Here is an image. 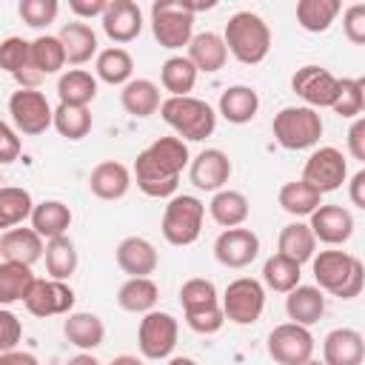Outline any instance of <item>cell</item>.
Returning <instances> with one entry per match:
<instances>
[{
	"mask_svg": "<svg viewBox=\"0 0 365 365\" xmlns=\"http://www.w3.org/2000/svg\"><path fill=\"white\" fill-rule=\"evenodd\" d=\"M163 123L185 143H200L214 134L217 111L200 97H165L160 106Z\"/></svg>",
	"mask_w": 365,
	"mask_h": 365,
	"instance_id": "cell-5",
	"label": "cell"
},
{
	"mask_svg": "<svg viewBox=\"0 0 365 365\" xmlns=\"http://www.w3.org/2000/svg\"><path fill=\"white\" fill-rule=\"evenodd\" d=\"M268 356L277 365H305L314 359V334L305 325L282 322L268 334Z\"/></svg>",
	"mask_w": 365,
	"mask_h": 365,
	"instance_id": "cell-13",
	"label": "cell"
},
{
	"mask_svg": "<svg viewBox=\"0 0 365 365\" xmlns=\"http://www.w3.org/2000/svg\"><path fill=\"white\" fill-rule=\"evenodd\" d=\"M305 365H325V362H319V359H308Z\"/></svg>",
	"mask_w": 365,
	"mask_h": 365,
	"instance_id": "cell-59",
	"label": "cell"
},
{
	"mask_svg": "<svg viewBox=\"0 0 365 365\" xmlns=\"http://www.w3.org/2000/svg\"><path fill=\"white\" fill-rule=\"evenodd\" d=\"M214 257L225 268H248L259 257V237L251 228H225L214 240Z\"/></svg>",
	"mask_w": 365,
	"mask_h": 365,
	"instance_id": "cell-15",
	"label": "cell"
},
{
	"mask_svg": "<svg viewBox=\"0 0 365 365\" xmlns=\"http://www.w3.org/2000/svg\"><path fill=\"white\" fill-rule=\"evenodd\" d=\"M339 11H342L339 0H299L297 3V23L308 34H322L334 26Z\"/></svg>",
	"mask_w": 365,
	"mask_h": 365,
	"instance_id": "cell-40",
	"label": "cell"
},
{
	"mask_svg": "<svg viewBox=\"0 0 365 365\" xmlns=\"http://www.w3.org/2000/svg\"><path fill=\"white\" fill-rule=\"evenodd\" d=\"M108 9V0H68V11L77 20H91V17H103Z\"/></svg>",
	"mask_w": 365,
	"mask_h": 365,
	"instance_id": "cell-51",
	"label": "cell"
},
{
	"mask_svg": "<svg viewBox=\"0 0 365 365\" xmlns=\"http://www.w3.org/2000/svg\"><path fill=\"white\" fill-rule=\"evenodd\" d=\"M308 225H311L317 242H325L331 248L345 245L351 240V234H354V217L342 205H319L308 217Z\"/></svg>",
	"mask_w": 365,
	"mask_h": 365,
	"instance_id": "cell-19",
	"label": "cell"
},
{
	"mask_svg": "<svg viewBox=\"0 0 365 365\" xmlns=\"http://www.w3.org/2000/svg\"><path fill=\"white\" fill-rule=\"evenodd\" d=\"M356 83H359V94H362V114H365V74H362V77H356Z\"/></svg>",
	"mask_w": 365,
	"mask_h": 365,
	"instance_id": "cell-58",
	"label": "cell"
},
{
	"mask_svg": "<svg viewBox=\"0 0 365 365\" xmlns=\"http://www.w3.org/2000/svg\"><path fill=\"white\" fill-rule=\"evenodd\" d=\"M57 97L66 106L88 108V103L97 97V77L86 68H68L57 77Z\"/></svg>",
	"mask_w": 365,
	"mask_h": 365,
	"instance_id": "cell-36",
	"label": "cell"
},
{
	"mask_svg": "<svg viewBox=\"0 0 365 365\" xmlns=\"http://www.w3.org/2000/svg\"><path fill=\"white\" fill-rule=\"evenodd\" d=\"M157 299H160V288L151 277H128L117 291V305L128 314H151L157 311L154 308Z\"/></svg>",
	"mask_w": 365,
	"mask_h": 365,
	"instance_id": "cell-33",
	"label": "cell"
},
{
	"mask_svg": "<svg viewBox=\"0 0 365 365\" xmlns=\"http://www.w3.org/2000/svg\"><path fill=\"white\" fill-rule=\"evenodd\" d=\"M285 314L291 322L311 328L325 314V291L319 285H297L291 294H285Z\"/></svg>",
	"mask_w": 365,
	"mask_h": 365,
	"instance_id": "cell-25",
	"label": "cell"
},
{
	"mask_svg": "<svg viewBox=\"0 0 365 365\" xmlns=\"http://www.w3.org/2000/svg\"><path fill=\"white\" fill-rule=\"evenodd\" d=\"M197 66L188 60V54H174L160 68V83L168 91V97H188L197 86Z\"/></svg>",
	"mask_w": 365,
	"mask_h": 365,
	"instance_id": "cell-39",
	"label": "cell"
},
{
	"mask_svg": "<svg viewBox=\"0 0 365 365\" xmlns=\"http://www.w3.org/2000/svg\"><path fill=\"white\" fill-rule=\"evenodd\" d=\"M342 31L354 46H365V3H354L342 11Z\"/></svg>",
	"mask_w": 365,
	"mask_h": 365,
	"instance_id": "cell-48",
	"label": "cell"
},
{
	"mask_svg": "<svg viewBox=\"0 0 365 365\" xmlns=\"http://www.w3.org/2000/svg\"><path fill=\"white\" fill-rule=\"evenodd\" d=\"M57 37H60V43H63L66 57H68L71 66H83V63H88L91 57L97 60V54H100V51H97V31H94L88 23H83V20L66 23Z\"/></svg>",
	"mask_w": 365,
	"mask_h": 365,
	"instance_id": "cell-27",
	"label": "cell"
},
{
	"mask_svg": "<svg viewBox=\"0 0 365 365\" xmlns=\"http://www.w3.org/2000/svg\"><path fill=\"white\" fill-rule=\"evenodd\" d=\"M311 271H314L317 285L325 294L339 297V299H354L365 288V265L354 254L339 251V248L319 251L311 259Z\"/></svg>",
	"mask_w": 365,
	"mask_h": 365,
	"instance_id": "cell-2",
	"label": "cell"
},
{
	"mask_svg": "<svg viewBox=\"0 0 365 365\" xmlns=\"http://www.w3.org/2000/svg\"><path fill=\"white\" fill-rule=\"evenodd\" d=\"M365 339L356 328H334L322 339V362L325 365H362Z\"/></svg>",
	"mask_w": 365,
	"mask_h": 365,
	"instance_id": "cell-22",
	"label": "cell"
},
{
	"mask_svg": "<svg viewBox=\"0 0 365 365\" xmlns=\"http://www.w3.org/2000/svg\"><path fill=\"white\" fill-rule=\"evenodd\" d=\"M0 365H40V362L29 351H3L0 354Z\"/></svg>",
	"mask_w": 365,
	"mask_h": 365,
	"instance_id": "cell-54",
	"label": "cell"
},
{
	"mask_svg": "<svg viewBox=\"0 0 365 365\" xmlns=\"http://www.w3.org/2000/svg\"><path fill=\"white\" fill-rule=\"evenodd\" d=\"M348 200L365 211V168H359L351 180H348Z\"/></svg>",
	"mask_w": 365,
	"mask_h": 365,
	"instance_id": "cell-53",
	"label": "cell"
},
{
	"mask_svg": "<svg viewBox=\"0 0 365 365\" xmlns=\"http://www.w3.org/2000/svg\"><path fill=\"white\" fill-rule=\"evenodd\" d=\"M168 365H197V359H191V356H171Z\"/></svg>",
	"mask_w": 365,
	"mask_h": 365,
	"instance_id": "cell-57",
	"label": "cell"
},
{
	"mask_svg": "<svg viewBox=\"0 0 365 365\" xmlns=\"http://www.w3.org/2000/svg\"><path fill=\"white\" fill-rule=\"evenodd\" d=\"M180 336V322L168 311H151L143 314L140 328H137V348L145 359H171Z\"/></svg>",
	"mask_w": 365,
	"mask_h": 365,
	"instance_id": "cell-11",
	"label": "cell"
},
{
	"mask_svg": "<svg viewBox=\"0 0 365 365\" xmlns=\"http://www.w3.org/2000/svg\"><path fill=\"white\" fill-rule=\"evenodd\" d=\"M46 271L51 279H68L74 271H77V248L71 242V237H57V240H48L46 242Z\"/></svg>",
	"mask_w": 365,
	"mask_h": 365,
	"instance_id": "cell-43",
	"label": "cell"
},
{
	"mask_svg": "<svg viewBox=\"0 0 365 365\" xmlns=\"http://www.w3.org/2000/svg\"><path fill=\"white\" fill-rule=\"evenodd\" d=\"M9 123L17 128V134L37 137L48 125H54V108L48 106L43 91H37V88H17L9 97Z\"/></svg>",
	"mask_w": 365,
	"mask_h": 365,
	"instance_id": "cell-9",
	"label": "cell"
},
{
	"mask_svg": "<svg viewBox=\"0 0 365 365\" xmlns=\"http://www.w3.org/2000/svg\"><path fill=\"white\" fill-rule=\"evenodd\" d=\"M277 254L294 259L297 265L302 262H311L317 257V237L311 231L308 222H288L282 231H279V240H277Z\"/></svg>",
	"mask_w": 365,
	"mask_h": 365,
	"instance_id": "cell-31",
	"label": "cell"
},
{
	"mask_svg": "<svg viewBox=\"0 0 365 365\" xmlns=\"http://www.w3.org/2000/svg\"><path fill=\"white\" fill-rule=\"evenodd\" d=\"M291 91L311 108H334L339 94V77L322 66H302L291 74Z\"/></svg>",
	"mask_w": 365,
	"mask_h": 365,
	"instance_id": "cell-14",
	"label": "cell"
},
{
	"mask_svg": "<svg viewBox=\"0 0 365 365\" xmlns=\"http://www.w3.org/2000/svg\"><path fill=\"white\" fill-rule=\"evenodd\" d=\"M202 217H205V202L194 194H177L168 200L165 211H163V222L160 231L165 237L168 245L185 248L194 245L200 240L202 231Z\"/></svg>",
	"mask_w": 365,
	"mask_h": 365,
	"instance_id": "cell-8",
	"label": "cell"
},
{
	"mask_svg": "<svg viewBox=\"0 0 365 365\" xmlns=\"http://www.w3.org/2000/svg\"><path fill=\"white\" fill-rule=\"evenodd\" d=\"M274 140L288 151L314 148L322 137V117L311 106H285L274 114L271 123Z\"/></svg>",
	"mask_w": 365,
	"mask_h": 365,
	"instance_id": "cell-6",
	"label": "cell"
},
{
	"mask_svg": "<svg viewBox=\"0 0 365 365\" xmlns=\"http://www.w3.org/2000/svg\"><path fill=\"white\" fill-rule=\"evenodd\" d=\"M222 40L228 46V54L242 66H257L271 51V29L268 23L254 11H237L228 17Z\"/></svg>",
	"mask_w": 365,
	"mask_h": 365,
	"instance_id": "cell-4",
	"label": "cell"
},
{
	"mask_svg": "<svg viewBox=\"0 0 365 365\" xmlns=\"http://www.w3.org/2000/svg\"><path fill=\"white\" fill-rule=\"evenodd\" d=\"M103 23V34L123 46V43H131L140 37L143 31V9L134 3V0H108V9L106 14L100 17Z\"/></svg>",
	"mask_w": 365,
	"mask_h": 365,
	"instance_id": "cell-17",
	"label": "cell"
},
{
	"mask_svg": "<svg viewBox=\"0 0 365 365\" xmlns=\"http://www.w3.org/2000/svg\"><path fill=\"white\" fill-rule=\"evenodd\" d=\"M331 111L345 117V120H356L362 114V94H359L356 77H342L339 80V94H336V103H334Z\"/></svg>",
	"mask_w": 365,
	"mask_h": 365,
	"instance_id": "cell-47",
	"label": "cell"
},
{
	"mask_svg": "<svg viewBox=\"0 0 365 365\" xmlns=\"http://www.w3.org/2000/svg\"><path fill=\"white\" fill-rule=\"evenodd\" d=\"M277 202H279V208H282L285 214H291V217L299 220V217H311V214L322 205V194L299 177V180H291V182H285V185L279 188Z\"/></svg>",
	"mask_w": 365,
	"mask_h": 365,
	"instance_id": "cell-37",
	"label": "cell"
},
{
	"mask_svg": "<svg viewBox=\"0 0 365 365\" xmlns=\"http://www.w3.org/2000/svg\"><path fill=\"white\" fill-rule=\"evenodd\" d=\"M71 225V208L60 200H43L34 205V214H31V228L43 237V240H57V237H66Z\"/></svg>",
	"mask_w": 365,
	"mask_h": 365,
	"instance_id": "cell-38",
	"label": "cell"
},
{
	"mask_svg": "<svg viewBox=\"0 0 365 365\" xmlns=\"http://www.w3.org/2000/svg\"><path fill=\"white\" fill-rule=\"evenodd\" d=\"M208 214H211V220H214L217 225H222V228H240V225L248 220V214H251V202H248V197H245L242 191L222 188V191H217V194L211 197Z\"/></svg>",
	"mask_w": 365,
	"mask_h": 365,
	"instance_id": "cell-32",
	"label": "cell"
},
{
	"mask_svg": "<svg viewBox=\"0 0 365 365\" xmlns=\"http://www.w3.org/2000/svg\"><path fill=\"white\" fill-rule=\"evenodd\" d=\"M188 180L200 191H222V185L231 180V160L222 148H202L191 165H188Z\"/></svg>",
	"mask_w": 365,
	"mask_h": 365,
	"instance_id": "cell-18",
	"label": "cell"
},
{
	"mask_svg": "<svg viewBox=\"0 0 365 365\" xmlns=\"http://www.w3.org/2000/svg\"><path fill=\"white\" fill-rule=\"evenodd\" d=\"M108 365H143V359H137V356H131V354H120V356H114Z\"/></svg>",
	"mask_w": 365,
	"mask_h": 365,
	"instance_id": "cell-56",
	"label": "cell"
},
{
	"mask_svg": "<svg viewBox=\"0 0 365 365\" xmlns=\"http://www.w3.org/2000/svg\"><path fill=\"white\" fill-rule=\"evenodd\" d=\"M348 154L365 163V117H356L348 128Z\"/></svg>",
	"mask_w": 365,
	"mask_h": 365,
	"instance_id": "cell-52",
	"label": "cell"
},
{
	"mask_svg": "<svg viewBox=\"0 0 365 365\" xmlns=\"http://www.w3.org/2000/svg\"><path fill=\"white\" fill-rule=\"evenodd\" d=\"M37 277L31 265L23 262H0V302L9 308L14 302H26Z\"/></svg>",
	"mask_w": 365,
	"mask_h": 365,
	"instance_id": "cell-34",
	"label": "cell"
},
{
	"mask_svg": "<svg viewBox=\"0 0 365 365\" xmlns=\"http://www.w3.org/2000/svg\"><path fill=\"white\" fill-rule=\"evenodd\" d=\"M225 319L234 325H254L265 311V285L254 277H237L222 294Z\"/></svg>",
	"mask_w": 365,
	"mask_h": 365,
	"instance_id": "cell-10",
	"label": "cell"
},
{
	"mask_svg": "<svg viewBox=\"0 0 365 365\" xmlns=\"http://www.w3.org/2000/svg\"><path fill=\"white\" fill-rule=\"evenodd\" d=\"M20 137H17V128L11 125V123H3L0 125V163L3 165H9V163H14L17 160V154H20Z\"/></svg>",
	"mask_w": 365,
	"mask_h": 365,
	"instance_id": "cell-50",
	"label": "cell"
},
{
	"mask_svg": "<svg viewBox=\"0 0 365 365\" xmlns=\"http://www.w3.org/2000/svg\"><path fill=\"white\" fill-rule=\"evenodd\" d=\"M299 268H302V265H297L294 259H288V257H282V254H274V257H268L265 265H262V282H265L271 291H277V294H291V291L299 285V279H302Z\"/></svg>",
	"mask_w": 365,
	"mask_h": 365,
	"instance_id": "cell-44",
	"label": "cell"
},
{
	"mask_svg": "<svg viewBox=\"0 0 365 365\" xmlns=\"http://www.w3.org/2000/svg\"><path fill=\"white\" fill-rule=\"evenodd\" d=\"M94 74H97V80H103V83H108V86H125V83H131L134 77V60H131V54L123 48V46H108V48H103L100 54H97V60H94Z\"/></svg>",
	"mask_w": 365,
	"mask_h": 365,
	"instance_id": "cell-35",
	"label": "cell"
},
{
	"mask_svg": "<svg viewBox=\"0 0 365 365\" xmlns=\"http://www.w3.org/2000/svg\"><path fill=\"white\" fill-rule=\"evenodd\" d=\"M131 171L128 165H123L120 160H103L91 168L88 174V191L97 197V200H106V202H114V200H123L131 188Z\"/></svg>",
	"mask_w": 365,
	"mask_h": 365,
	"instance_id": "cell-20",
	"label": "cell"
},
{
	"mask_svg": "<svg viewBox=\"0 0 365 365\" xmlns=\"http://www.w3.org/2000/svg\"><path fill=\"white\" fill-rule=\"evenodd\" d=\"M63 334L68 339V345L80 348V351H94L103 345L106 339V325L97 314L91 311H71L66 319H63Z\"/></svg>",
	"mask_w": 365,
	"mask_h": 365,
	"instance_id": "cell-26",
	"label": "cell"
},
{
	"mask_svg": "<svg viewBox=\"0 0 365 365\" xmlns=\"http://www.w3.org/2000/svg\"><path fill=\"white\" fill-rule=\"evenodd\" d=\"M20 336H23L20 319H17L9 308H3V311H0V354H3V351H14V345L20 342Z\"/></svg>",
	"mask_w": 365,
	"mask_h": 365,
	"instance_id": "cell-49",
	"label": "cell"
},
{
	"mask_svg": "<svg viewBox=\"0 0 365 365\" xmlns=\"http://www.w3.org/2000/svg\"><path fill=\"white\" fill-rule=\"evenodd\" d=\"M66 365H103V362H100L94 354H88V351H80V354H77V356H71Z\"/></svg>",
	"mask_w": 365,
	"mask_h": 365,
	"instance_id": "cell-55",
	"label": "cell"
},
{
	"mask_svg": "<svg viewBox=\"0 0 365 365\" xmlns=\"http://www.w3.org/2000/svg\"><path fill=\"white\" fill-rule=\"evenodd\" d=\"M0 257L3 262H23V265H34L37 259L46 257V245L43 237L34 228H9L0 237Z\"/></svg>",
	"mask_w": 365,
	"mask_h": 365,
	"instance_id": "cell-24",
	"label": "cell"
},
{
	"mask_svg": "<svg viewBox=\"0 0 365 365\" xmlns=\"http://www.w3.org/2000/svg\"><path fill=\"white\" fill-rule=\"evenodd\" d=\"M91 111L88 108H83V106H66V103H60L57 108H54V128H57V134L60 137H66V140H83V137H88V131H91Z\"/></svg>",
	"mask_w": 365,
	"mask_h": 365,
	"instance_id": "cell-45",
	"label": "cell"
},
{
	"mask_svg": "<svg viewBox=\"0 0 365 365\" xmlns=\"http://www.w3.org/2000/svg\"><path fill=\"white\" fill-rule=\"evenodd\" d=\"M57 11H60L57 0H20V6H17V14L23 17V23L29 29L51 26L57 20Z\"/></svg>",
	"mask_w": 365,
	"mask_h": 365,
	"instance_id": "cell-46",
	"label": "cell"
},
{
	"mask_svg": "<svg viewBox=\"0 0 365 365\" xmlns=\"http://www.w3.org/2000/svg\"><path fill=\"white\" fill-rule=\"evenodd\" d=\"M180 305H182L185 325L194 334L211 336L225 325V311H222V299L217 297V285L205 277H194L182 282Z\"/></svg>",
	"mask_w": 365,
	"mask_h": 365,
	"instance_id": "cell-3",
	"label": "cell"
},
{
	"mask_svg": "<svg viewBox=\"0 0 365 365\" xmlns=\"http://www.w3.org/2000/svg\"><path fill=\"white\" fill-rule=\"evenodd\" d=\"M188 60L197 66V71L217 74L228 60V46H225L222 34H214V31L194 34V40L188 46Z\"/></svg>",
	"mask_w": 365,
	"mask_h": 365,
	"instance_id": "cell-30",
	"label": "cell"
},
{
	"mask_svg": "<svg viewBox=\"0 0 365 365\" xmlns=\"http://www.w3.org/2000/svg\"><path fill=\"white\" fill-rule=\"evenodd\" d=\"M117 268L128 277H151L157 271V248L145 237H125L114 251Z\"/></svg>",
	"mask_w": 365,
	"mask_h": 365,
	"instance_id": "cell-23",
	"label": "cell"
},
{
	"mask_svg": "<svg viewBox=\"0 0 365 365\" xmlns=\"http://www.w3.org/2000/svg\"><path fill=\"white\" fill-rule=\"evenodd\" d=\"M23 305H26V311L31 317H40V319L57 317V314L68 317L71 308H74V291L63 279H51V277L48 279H37Z\"/></svg>",
	"mask_w": 365,
	"mask_h": 365,
	"instance_id": "cell-16",
	"label": "cell"
},
{
	"mask_svg": "<svg viewBox=\"0 0 365 365\" xmlns=\"http://www.w3.org/2000/svg\"><path fill=\"white\" fill-rule=\"evenodd\" d=\"M217 111L222 114V120H228L231 125H245L257 117L259 111V94L251 86H228L220 94V106Z\"/></svg>",
	"mask_w": 365,
	"mask_h": 365,
	"instance_id": "cell-28",
	"label": "cell"
},
{
	"mask_svg": "<svg viewBox=\"0 0 365 365\" xmlns=\"http://www.w3.org/2000/svg\"><path fill=\"white\" fill-rule=\"evenodd\" d=\"M34 200L26 188L17 185H3L0 188V228L9 231L14 225H20L23 220H31L34 214Z\"/></svg>",
	"mask_w": 365,
	"mask_h": 365,
	"instance_id": "cell-41",
	"label": "cell"
},
{
	"mask_svg": "<svg viewBox=\"0 0 365 365\" xmlns=\"http://www.w3.org/2000/svg\"><path fill=\"white\" fill-rule=\"evenodd\" d=\"M151 34L168 51L188 48L194 40V11L188 0H157L151 6Z\"/></svg>",
	"mask_w": 365,
	"mask_h": 365,
	"instance_id": "cell-7",
	"label": "cell"
},
{
	"mask_svg": "<svg viewBox=\"0 0 365 365\" xmlns=\"http://www.w3.org/2000/svg\"><path fill=\"white\" fill-rule=\"evenodd\" d=\"M188 143L174 137H157L148 148H143L134 160V182L151 200H171L177 197L180 174L191 165Z\"/></svg>",
	"mask_w": 365,
	"mask_h": 365,
	"instance_id": "cell-1",
	"label": "cell"
},
{
	"mask_svg": "<svg viewBox=\"0 0 365 365\" xmlns=\"http://www.w3.org/2000/svg\"><path fill=\"white\" fill-rule=\"evenodd\" d=\"M0 68L11 74L20 88H37L43 80V74H37L31 66V43L23 37H6L0 43Z\"/></svg>",
	"mask_w": 365,
	"mask_h": 365,
	"instance_id": "cell-21",
	"label": "cell"
},
{
	"mask_svg": "<svg viewBox=\"0 0 365 365\" xmlns=\"http://www.w3.org/2000/svg\"><path fill=\"white\" fill-rule=\"evenodd\" d=\"M120 106L125 108V114L140 117V120L157 114L160 106H163L157 83H151V80H145V77H134L131 83L123 86V91H120Z\"/></svg>",
	"mask_w": 365,
	"mask_h": 365,
	"instance_id": "cell-29",
	"label": "cell"
},
{
	"mask_svg": "<svg viewBox=\"0 0 365 365\" xmlns=\"http://www.w3.org/2000/svg\"><path fill=\"white\" fill-rule=\"evenodd\" d=\"M302 180L308 185H314L319 194H331L336 188H342V182L348 180V160L342 157L339 148L334 145H319L311 151V157L302 165Z\"/></svg>",
	"mask_w": 365,
	"mask_h": 365,
	"instance_id": "cell-12",
	"label": "cell"
},
{
	"mask_svg": "<svg viewBox=\"0 0 365 365\" xmlns=\"http://www.w3.org/2000/svg\"><path fill=\"white\" fill-rule=\"evenodd\" d=\"M66 63H68V57H66V48L57 34H40L31 40V66L37 74H43V77L57 74Z\"/></svg>",
	"mask_w": 365,
	"mask_h": 365,
	"instance_id": "cell-42",
	"label": "cell"
}]
</instances>
